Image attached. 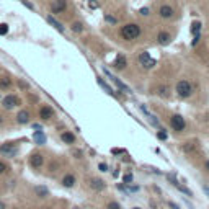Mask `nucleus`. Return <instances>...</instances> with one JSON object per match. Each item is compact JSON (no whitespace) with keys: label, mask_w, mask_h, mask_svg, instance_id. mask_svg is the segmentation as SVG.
I'll list each match as a JSON object with an SVG mask.
<instances>
[{"label":"nucleus","mask_w":209,"mask_h":209,"mask_svg":"<svg viewBox=\"0 0 209 209\" xmlns=\"http://www.w3.org/2000/svg\"><path fill=\"white\" fill-rule=\"evenodd\" d=\"M121 36H123L126 41H132L141 36V26L136 25V23H127L121 28Z\"/></svg>","instance_id":"f257e3e1"},{"label":"nucleus","mask_w":209,"mask_h":209,"mask_svg":"<svg viewBox=\"0 0 209 209\" xmlns=\"http://www.w3.org/2000/svg\"><path fill=\"white\" fill-rule=\"evenodd\" d=\"M191 93H193V87L188 80H180L177 83V95L180 98H188L191 96Z\"/></svg>","instance_id":"f03ea898"},{"label":"nucleus","mask_w":209,"mask_h":209,"mask_svg":"<svg viewBox=\"0 0 209 209\" xmlns=\"http://www.w3.org/2000/svg\"><path fill=\"white\" fill-rule=\"evenodd\" d=\"M170 124H172V127H173V129H175L177 132L183 131L185 127H186V123H185V118H183V116H180V114H173V116H172Z\"/></svg>","instance_id":"7ed1b4c3"},{"label":"nucleus","mask_w":209,"mask_h":209,"mask_svg":"<svg viewBox=\"0 0 209 209\" xmlns=\"http://www.w3.org/2000/svg\"><path fill=\"white\" fill-rule=\"evenodd\" d=\"M139 62H141L146 69H152L155 64H157V61L152 59V57H150V54H149V52H146V51L139 54Z\"/></svg>","instance_id":"20e7f679"},{"label":"nucleus","mask_w":209,"mask_h":209,"mask_svg":"<svg viewBox=\"0 0 209 209\" xmlns=\"http://www.w3.org/2000/svg\"><path fill=\"white\" fill-rule=\"evenodd\" d=\"M66 8H67V2H66V0H52V3H51V11H52V13H56V15L64 13Z\"/></svg>","instance_id":"39448f33"},{"label":"nucleus","mask_w":209,"mask_h":209,"mask_svg":"<svg viewBox=\"0 0 209 209\" xmlns=\"http://www.w3.org/2000/svg\"><path fill=\"white\" fill-rule=\"evenodd\" d=\"M0 154L2 155H7V157H13L16 154V146L13 142H7L3 146H0Z\"/></svg>","instance_id":"423d86ee"},{"label":"nucleus","mask_w":209,"mask_h":209,"mask_svg":"<svg viewBox=\"0 0 209 209\" xmlns=\"http://www.w3.org/2000/svg\"><path fill=\"white\" fill-rule=\"evenodd\" d=\"M2 105H3L5 109H11L13 106H18V105H20V100H18L16 96H13V95H8V96H5L3 100H2Z\"/></svg>","instance_id":"0eeeda50"},{"label":"nucleus","mask_w":209,"mask_h":209,"mask_svg":"<svg viewBox=\"0 0 209 209\" xmlns=\"http://www.w3.org/2000/svg\"><path fill=\"white\" fill-rule=\"evenodd\" d=\"M43 164H44V157H43L41 154H38V152L31 154V157H30V165H31L33 168H39Z\"/></svg>","instance_id":"6e6552de"},{"label":"nucleus","mask_w":209,"mask_h":209,"mask_svg":"<svg viewBox=\"0 0 209 209\" xmlns=\"http://www.w3.org/2000/svg\"><path fill=\"white\" fill-rule=\"evenodd\" d=\"M103 72H105V75H106V77H109V79H111L113 80V83H116V85H118V88H121V90H123V92H127V93H129V88H127V87L123 83V82H121V80L118 79V77H114V75L111 74V72H109V70H106V69H103Z\"/></svg>","instance_id":"1a4fd4ad"},{"label":"nucleus","mask_w":209,"mask_h":209,"mask_svg":"<svg viewBox=\"0 0 209 209\" xmlns=\"http://www.w3.org/2000/svg\"><path fill=\"white\" fill-rule=\"evenodd\" d=\"M173 8L170 7V5H162V7L159 8V15L162 16V18H172L173 16Z\"/></svg>","instance_id":"9d476101"},{"label":"nucleus","mask_w":209,"mask_h":209,"mask_svg":"<svg viewBox=\"0 0 209 209\" xmlns=\"http://www.w3.org/2000/svg\"><path fill=\"white\" fill-rule=\"evenodd\" d=\"M52 116H54V111H52L51 106H43L41 109H39V118H41V119L48 121V119L52 118Z\"/></svg>","instance_id":"9b49d317"},{"label":"nucleus","mask_w":209,"mask_h":209,"mask_svg":"<svg viewBox=\"0 0 209 209\" xmlns=\"http://www.w3.org/2000/svg\"><path fill=\"white\" fill-rule=\"evenodd\" d=\"M90 188L95 190V191H101V190H105V181L101 178H92L90 180Z\"/></svg>","instance_id":"f8f14e48"},{"label":"nucleus","mask_w":209,"mask_h":209,"mask_svg":"<svg viewBox=\"0 0 209 209\" xmlns=\"http://www.w3.org/2000/svg\"><path fill=\"white\" fill-rule=\"evenodd\" d=\"M127 66V61H126V57L124 56H118V57H116V59H114V64H113V67L114 69H118V70H123V69Z\"/></svg>","instance_id":"ddd939ff"},{"label":"nucleus","mask_w":209,"mask_h":209,"mask_svg":"<svg viewBox=\"0 0 209 209\" xmlns=\"http://www.w3.org/2000/svg\"><path fill=\"white\" fill-rule=\"evenodd\" d=\"M16 121H18L20 124H26L28 121H30V113H28L26 109H23V111H20L18 114H16Z\"/></svg>","instance_id":"4468645a"},{"label":"nucleus","mask_w":209,"mask_h":209,"mask_svg":"<svg viewBox=\"0 0 209 209\" xmlns=\"http://www.w3.org/2000/svg\"><path fill=\"white\" fill-rule=\"evenodd\" d=\"M62 185L66 188H72L74 185H75V177L74 175H66V177L62 178Z\"/></svg>","instance_id":"2eb2a0df"},{"label":"nucleus","mask_w":209,"mask_h":209,"mask_svg":"<svg viewBox=\"0 0 209 209\" xmlns=\"http://www.w3.org/2000/svg\"><path fill=\"white\" fill-rule=\"evenodd\" d=\"M10 87H11L10 77H0V90H8Z\"/></svg>","instance_id":"dca6fc26"},{"label":"nucleus","mask_w":209,"mask_h":209,"mask_svg":"<svg viewBox=\"0 0 209 209\" xmlns=\"http://www.w3.org/2000/svg\"><path fill=\"white\" fill-rule=\"evenodd\" d=\"M48 21H49V25H52V26H54L59 33H64V26H62L61 23L56 20V18H52V16H48Z\"/></svg>","instance_id":"f3484780"},{"label":"nucleus","mask_w":209,"mask_h":209,"mask_svg":"<svg viewBox=\"0 0 209 209\" xmlns=\"http://www.w3.org/2000/svg\"><path fill=\"white\" fill-rule=\"evenodd\" d=\"M98 83H100V87H101V88H105V90H106V93H109V95L116 96V92H113V88H111V87H109L106 82H105L103 79H98Z\"/></svg>","instance_id":"a211bd4d"},{"label":"nucleus","mask_w":209,"mask_h":209,"mask_svg":"<svg viewBox=\"0 0 209 209\" xmlns=\"http://www.w3.org/2000/svg\"><path fill=\"white\" fill-rule=\"evenodd\" d=\"M62 141L66 142V144H74L75 142V136L72 134V132H62Z\"/></svg>","instance_id":"6ab92c4d"},{"label":"nucleus","mask_w":209,"mask_h":209,"mask_svg":"<svg viewBox=\"0 0 209 209\" xmlns=\"http://www.w3.org/2000/svg\"><path fill=\"white\" fill-rule=\"evenodd\" d=\"M157 39H159V43H160V44H167L168 41H170V34L162 31V33H159V36H157Z\"/></svg>","instance_id":"aec40b11"},{"label":"nucleus","mask_w":209,"mask_h":209,"mask_svg":"<svg viewBox=\"0 0 209 209\" xmlns=\"http://www.w3.org/2000/svg\"><path fill=\"white\" fill-rule=\"evenodd\" d=\"M36 193L39 198H46V196H49V191L46 186H36Z\"/></svg>","instance_id":"412c9836"},{"label":"nucleus","mask_w":209,"mask_h":209,"mask_svg":"<svg viewBox=\"0 0 209 209\" xmlns=\"http://www.w3.org/2000/svg\"><path fill=\"white\" fill-rule=\"evenodd\" d=\"M191 33L193 34H199L201 33V21H193L191 23Z\"/></svg>","instance_id":"4be33fe9"},{"label":"nucleus","mask_w":209,"mask_h":209,"mask_svg":"<svg viewBox=\"0 0 209 209\" xmlns=\"http://www.w3.org/2000/svg\"><path fill=\"white\" fill-rule=\"evenodd\" d=\"M34 141H36L38 144H44L46 142V136L43 134L41 131H36V132H34Z\"/></svg>","instance_id":"5701e85b"},{"label":"nucleus","mask_w":209,"mask_h":209,"mask_svg":"<svg viewBox=\"0 0 209 209\" xmlns=\"http://www.w3.org/2000/svg\"><path fill=\"white\" fill-rule=\"evenodd\" d=\"M83 30V26H82V23H79V21H75L74 25H72V31L74 33H80Z\"/></svg>","instance_id":"b1692460"},{"label":"nucleus","mask_w":209,"mask_h":209,"mask_svg":"<svg viewBox=\"0 0 209 209\" xmlns=\"http://www.w3.org/2000/svg\"><path fill=\"white\" fill-rule=\"evenodd\" d=\"M8 172V165L5 164V162H0V175H3V173Z\"/></svg>","instance_id":"393cba45"},{"label":"nucleus","mask_w":209,"mask_h":209,"mask_svg":"<svg viewBox=\"0 0 209 209\" xmlns=\"http://www.w3.org/2000/svg\"><path fill=\"white\" fill-rule=\"evenodd\" d=\"M123 181H124L126 185H131V183H132V173H126L124 178H123Z\"/></svg>","instance_id":"a878e982"},{"label":"nucleus","mask_w":209,"mask_h":209,"mask_svg":"<svg viewBox=\"0 0 209 209\" xmlns=\"http://www.w3.org/2000/svg\"><path fill=\"white\" fill-rule=\"evenodd\" d=\"M167 178H168V181H170V183L173 185V186H178V185H180V183H178V180H177L175 177H173V175H167Z\"/></svg>","instance_id":"bb28decb"},{"label":"nucleus","mask_w":209,"mask_h":209,"mask_svg":"<svg viewBox=\"0 0 209 209\" xmlns=\"http://www.w3.org/2000/svg\"><path fill=\"white\" fill-rule=\"evenodd\" d=\"M180 191H181V193H185V194H188V196H193V193H191V191L188 190V188H185V186H181V185H178L177 186Z\"/></svg>","instance_id":"cd10ccee"},{"label":"nucleus","mask_w":209,"mask_h":209,"mask_svg":"<svg viewBox=\"0 0 209 209\" xmlns=\"http://www.w3.org/2000/svg\"><path fill=\"white\" fill-rule=\"evenodd\" d=\"M8 33V26L5 25V23H2V25H0V34H7Z\"/></svg>","instance_id":"c85d7f7f"},{"label":"nucleus","mask_w":209,"mask_h":209,"mask_svg":"<svg viewBox=\"0 0 209 209\" xmlns=\"http://www.w3.org/2000/svg\"><path fill=\"white\" fill-rule=\"evenodd\" d=\"M108 209H121V206L118 204V203H114V201H111L108 204Z\"/></svg>","instance_id":"c756f323"},{"label":"nucleus","mask_w":209,"mask_h":209,"mask_svg":"<svg viewBox=\"0 0 209 209\" xmlns=\"http://www.w3.org/2000/svg\"><path fill=\"white\" fill-rule=\"evenodd\" d=\"M157 137L162 139V141H165V139H167V132L165 131H159V132H157Z\"/></svg>","instance_id":"7c9ffc66"},{"label":"nucleus","mask_w":209,"mask_h":209,"mask_svg":"<svg viewBox=\"0 0 209 209\" xmlns=\"http://www.w3.org/2000/svg\"><path fill=\"white\" fill-rule=\"evenodd\" d=\"M199 39H201V33L199 34H194V39H193V46H196L199 43Z\"/></svg>","instance_id":"2f4dec72"},{"label":"nucleus","mask_w":209,"mask_h":209,"mask_svg":"<svg viewBox=\"0 0 209 209\" xmlns=\"http://www.w3.org/2000/svg\"><path fill=\"white\" fill-rule=\"evenodd\" d=\"M21 3H23V5H25V7H28V8H30V10H34V7H33V5H31L30 2H26V0H21Z\"/></svg>","instance_id":"473e14b6"},{"label":"nucleus","mask_w":209,"mask_h":209,"mask_svg":"<svg viewBox=\"0 0 209 209\" xmlns=\"http://www.w3.org/2000/svg\"><path fill=\"white\" fill-rule=\"evenodd\" d=\"M98 168H100L101 172H106L108 170V165L106 164H100V165H98Z\"/></svg>","instance_id":"72a5a7b5"},{"label":"nucleus","mask_w":209,"mask_h":209,"mask_svg":"<svg viewBox=\"0 0 209 209\" xmlns=\"http://www.w3.org/2000/svg\"><path fill=\"white\" fill-rule=\"evenodd\" d=\"M159 93H160V95H167V87H160V88H159Z\"/></svg>","instance_id":"f704fd0d"},{"label":"nucleus","mask_w":209,"mask_h":209,"mask_svg":"<svg viewBox=\"0 0 209 209\" xmlns=\"http://www.w3.org/2000/svg\"><path fill=\"white\" fill-rule=\"evenodd\" d=\"M105 20H106V21H109V23H116V20L113 18V16H109V15H106V16H105Z\"/></svg>","instance_id":"c9c22d12"},{"label":"nucleus","mask_w":209,"mask_h":209,"mask_svg":"<svg viewBox=\"0 0 209 209\" xmlns=\"http://www.w3.org/2000/svg\"><path fill=\"white\" fill-rule=\"evenodd\" d=\"M168 206H170V209H180V207H178V206L175 204V203H172V201L168 203Z\"/></svg>","instance_id":"e433bc0d"},{"label":"nucleus","mask_w":209,"mask_h":209,"mask_svg":"<svg viewBox=\"0 0 209 209\" xmlns=\"http://www.w3.org/2000/svg\"><path fill=\"white\" fill-rule=\"evenodd\" d=\"M141 15H144V16L149 15V8H141Z\"/></svg>","instance_id":"4c0bfd02"},{"label":"nucleus","mask_w":209,"mask_h":209,"mask_svg":"<svg viewBox=\"0 0 209 209\" xmlns=\"http://www.w3.org/2000/svg\"><path fill=\"white\" fill-rule=\"evenodd\" d=\"M203 191H204V193L209 196V186H207V185H203Z\"/></svg>","instance_id":"58836bf2"},{"label":"nucleus","mask_w":209,"mask_h":209,"mask_svg":"<svg viewBox=\"0 0 209 209\" xmlns=\"http://www.w3.org/2000/svg\"><path fill=\"white\" fill-rule=\"evenodd\" d=\"M0 209H5V203H2V201H0Z\"/></svg>","instance_id":"ea45409f"},{"label":"nucleus","mask_w":209,"mask_h":209,"mask_svg":"<svg viewBox=\"0 0 209 209\" xmlns=\"http://www.w3.org/2000/svg\"><path fill=\"white\" fill-rule=\"evenodd\" d=\"M206 170H209V160L206 162Z\"/></svg>","instance_id":"a19ab883"},{"label":"nucleus","mask_w":209,"mask_h":209,"mask_svg":"<svg viewBox=\"0 0 209 209\" xmlns=\"http://www.w3.org/2000/svg\"><path fill=\"white\" fill-rule=\"evenodd\" d=\"M3 123V119H2V116H0V124H2Z\"/></svg>","instance_id":"79ce46f5"},{"label":"nucleus","mask_w":209,"mask_h":209,"mask_svg":"<svg viewBox=\"0 0 209 209\" xmlns=\"http://www.w3.org/2000/svg\"><path fill=\"white\" fill-rule=\"evenodd\" d=\"M74 209H82V207H74Z\"/></svg>","instance_id":"37998d69"},{"label":"nucleus","mask_w":209,"mask_h":209,"mask_svg":"<svg viewBox=\"0 0 209 209\" xmlns=\"http://www.w3.org/2000/svg\"><path fill=\"white\" fill-rule=\"evenodd\" d=\"M134 209H141V207H134Z\"/></svg>","instance_id":"c03bdc74"},{"label":"nucleus","mask_w":209,"mask_h":209,"mask_svg":"<svg viewBox=\"0 0 209 209\" xmlns=\"http://www.w3.org/2000/svg\"><path fill=\"white\" fill-rule=\"evenodd\" d=\"M15 209H16V207H15Z\"/></svg>","instance_id":"a18cd8bd"}]
</instances>
